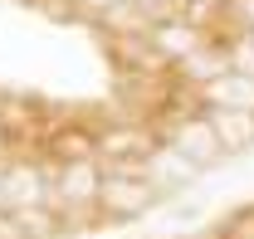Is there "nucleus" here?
I'll use <instances>...</instances> for the list:
<instances>
[{
  "mask_svg": "<svg viewBox=\"0 0 254 239\" xmlns=\"http://www.w3.org/2000/svg\"><path fill=\"white\" fill-rule=\"evenodd\" d=\"M171 147L181 151V156H190V161H210L220 147V137H215V127L205 118H186V122H176V132H171Z\"/></svg>",
  "mask_w": 254,
  "mask_h": 239,
  "instance_id": "4",
  "label": "nucleus"
},
{
  "mask_svg": "<svg viewBox=\"0 0 254 239\" xmlns=\"http://www.w3.org/2000/svg\"><path fill=\"white\" fill-rule=\"evenodd\" d=\"M152 44H157V54H161L166 63H181L186 54H195V49H200V30L190 25L186 15H176V20L152 25Z\"/></svg>",
  "mask_w": 254,
  "mask_h": 239,
  "instance_id": "2",
  "label": "nucleus"
},
{
  "mask_svg": "<svg viewBox=\"0 0 254 239\" xmlns=\"http://www.w3.org/2000/svg\"><path fill=\"white\" fill-rule=\"evenodd\" d=\"M210 127H215V137H220V147H240V142H250L254 137V113L250 108H210Z\"/></svg>",
  "mask_w": 254,
  "mask_h": 239,
  "instance_id": "6",
  "label": "nucleus"
},
{
  "mask_svg": "<svg viewBox=\"0 0 254 239\" xmlns=\"http://www.w3.org/2000/svg\"><path fill=\"white\" fill-rule=\"evenodd\" d=\"M103 151H108V156H118V151H152V137L137 132V127H113V132L103 137Z\"/></svg>",
  "mask_w": 254,
  "mask_h": 239,
  "instance_id": "7",
  "label": "nucleus"
},
{
  "mask_svg": "<svg viewBox=\"0 0 254 239\" xmlns=\"http://www.w3.org/2000/svg\"><path fill=\"white\" fill-rule=\"evenodd\" d=\"M225 239H254V210H250V215H240V220L225 230Z\"/></svg>",
  "mask_w": 254,
  "mask_h": 239,
  "instance_id": "8",
  "label": "nucleus"
},
{
  "mask_svg": "<svg viewBox=\"0 0 254 239\" xmlns=\"http://www.w3.org/2000/svg\"><path fill=\"white\" fill-rule=\"evenodd\" d=\"M98 190H103V176H98L93 161H68L59 171V200L64 205H83V200L93 205Z\"/></svg>",
  "mask_w": 254,
  "mask_h": 239,
  "instance_id": "5",
  "label": "nucleus"
},
{
  "mask_svg": "<svg viewBox=\"0 0 254 239\" xmlns=\"http://www.w3.org/2000/svg\"><path fill=\"white\" fill-rule=\"evenodd\" d=\"M98 200L113 210V215H137V210H147V200H152V180H147V176H132V180H127L123 171H108Z\"/></svg>",
  "mask_w": 254,
  "mask_h": 239,
  "instance_id": "1",
  "label": "nucleus"
},
{
  "mask_svg": "<svg viewBox=\"0 0 254 239\" xmlns=\"http://www.w3.org/2000/svg\"><path fill=\"white\" fill-rule=\"evenodd\" d=\"M200 98H205L210 108H250L254 113V78L240 73V68H225L220 78L200 83Z\"/></svg>",
  "mask_w": 254,
  "mask_h": 239,
  "instance_id": "3",
  "label": "nucleus"
}]
</instances>
